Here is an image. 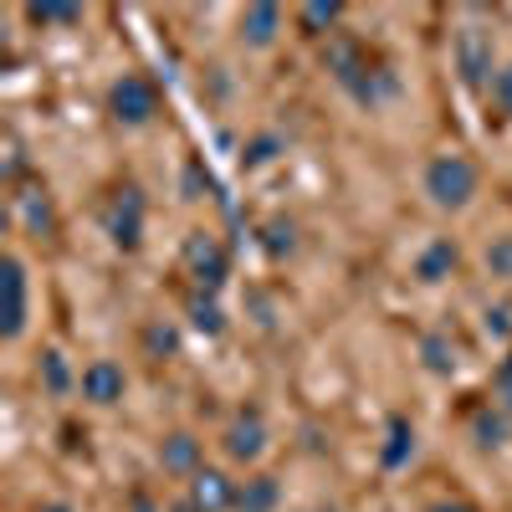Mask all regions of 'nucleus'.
Listing matches in <instances>:
<instances>
[{
	"label": "nucleus",
	"mask_w": 512,
	"mask_h": 512,
	"mask_svg": "<svg viewBox=\"0 0 512 512\" xmlns=\"http://www.w3.org/2000/svg\"><path fill=\"white\" fill-rule=\"evenodd\" d=\"M487 267H492V277H507L512 282V236H497L487 246Z\"/></svg>",
	"instance_id": "b1692460"
},
{
	"label": "nucleus",
	"mask_w": 512,
	"mask_h": 512,
	"mask_svg": "<svg viewBox=\"0 0 512 512\" xmlns=\"http://www.w3.org/2000/svg\"><path fill=\"white\" fill-rule=\"evenodd\" d=\"M492 93H497L502 113H512V67H502V72H497V82H492Z\"/></svg>",
	"instance_id": "bb28decb"
},
{
	"label": "nucleus",
	"mask_w": 512,
	"mask_h": 512,
	"mask_svg": "<svg viewBox=\"0 0 512 512\" xmlns=\"http://www.w3.org/2000/svg\"><path fill=\"white\" fill-rule=\"evenodd\" d=\"M456 72L466 88H482L492 72V36L487 31H461L456 36Z\"/></svg>",
	"instance_id": "423d86ee"
},
{
	"label": "nucleus",
	"mask_w": 512,
	"mask_h": 512,
	"mask_svg": "<svg viewBox=\"0 0 512 512\" xmlns=\"http://www.w3.org/2000/svg\"><path fill=\"white\" fill-rule=\"evenodd\" d=\"M262 246H267L272 256H287V251L297 246V226H292V221H282V216H277V221H267V231H262Z\"/></svg>",
	"instance_id": "412c9836"
},
{
	"label": "nucleus",
	"mask_w": 512,
	"mask_h": 512,
	"mask_svg": "<svg viewBox=\"0 0 512 512\" xmlns=\"http://www.w3.org/2000/svg\"><path fill=\"white\" fill-rule=\"evenodd\" d=\"M277 507V482L272 477H251L246 487H236V507L231 512H272Z\"/></svg>",
	"instance_id": "2eb2a0df"
},
{
	"label": "nucleus",
	"mask_w": 512,
	"mask_h": 512,
	"mask_svg": "<svg viewBox=\"0 0 512 512\" xmlns=\"http://www.w3.org/2000/svg\"><path fill=\"white\" fill-rule=\"evenodd\" d=\"M26 21H31V26H77V21H82V6H62V0H36V6H26Z\"/></svg>",
	"instance_id": "f3484780"
},
{
	"label": "nucleus",
	"mask_w": 512,
	"mask_h": 512,
	"mask_svg": "<svg viewBox=\"0 0 512 512\" xmlns=\"http://www.w3.org/2000/svg\"><path fill=\"white\" fill-rule=\"evenodd\" d=\"M185 200H200V164L185 169Z\"/></svg>",
	"instance_id": "c756f323"
},
{
	"label": "nucleus",
	"mask_w": 512,
	"mask_h": 512,
	"mask_svg": "<svg viewBox=\"0 0 512 512\" xmlns=\"http://www.w3.org/2000/svg\"><path fill=\"white\" fill-rule=\"evenodd\" d=\"M108 108H113V118H118V123L139 128V123H149V118L159 113V93H154V82H149V77L123 72V77L113 82V88H108Z\"/></svg>",
	"instance_id": "f03ea898"
},
{
	"label": "nucleus",
	"mask_w": 512,
	"mask_h": 512,
	"mask_svg": "<svg viewBox=\"0 0 512 512\" xmlns=\"http://www.w3.org/2000/svg\"><path fill=\"white\" fill-rule=\"evenodd\" d=\"M159 461H164V472H180V477H195L200 472V441L195 436H169L164 446H159Z\"/></svg>",
	"instance_id": "ddd939ff"
},
{
	"label": "nucleus",
	"mask_w": 512,
	"mask_h": 512,
	"mask_svg": "<svg viewBox=\"0 0 512 512\" xmlns=\"http://www.w3.org/2000/svg\"><path fill=\"white\" fill-rule=\"evenodd\" d=\"M21 210H26L31 231H52V205H47V200H36V195H21Z\"/></svg>",
	"instance_id": "393cba45"
},
{
	"label": "nucleus",
	"mask_w": 512,
	"mask_h": 512,
	"mask_svg": "<svg viewBox=\"0 0 512 512\" xmlns=\"http://www.w3.org/2000/svg\"><path fill=\"white\" fill-rule=\"evenodd\" d=\"M267 451V420L256 405H246L236 420H231V431H226V456L231 461H256Z\"/></svg>",
	"instance_id": "39448f33"
},
{
	"label": "nucleus",
	"mask_w": 512,
	"mask_h": 512,
	"mask_svg": "<svg viewBox=\"0 0 512 512\" xmlns=\"http://www.w3.org/2000/svg\"><path fill=\"white\" fill-rule=\"evenodd\" d=\"M144 349H149L154 359H164V354L180 349V333L169 328V323H149V328H144Z\"/></svg>",
	"instance_id": "4be33fe9"
},
{
	"label": "nucleus",
	"mask_w": 512,
	"mask_h": 512,
	"mask_svg": "<svg viewBox=\"0 0 512 512\" xmlns=\"http://www.w3.org/2000/svg\"><path fill=\"white\" fill-rule=\"evenodd\" d=\"M497 400L512 410V359H502V369H497Z\"/></svg>",
	"instance_id": "cd10ccee"
},
{
	"label": "nucleus",
	"mask_w": 512,
	"mask_h": 512,
	"mask_svg": "<svg viewBox=\"0 0 512 512\" xmlns=\"http://www.w3.org/2000/svg\"><path fill=\"white\" fill-rule=\"evenodd\" d=\"M190 323H195L200 333H210V338L226 328V313H221V303H216V292H195V297H190Z\"/></svg>",
	"instance_id": "a211bd4d"
},
{
	"label": "nucleus",
	"mask_w": 512,
	"mask_h": 512,
	"mask_svg": "<svg viewBox=\"0 0 512 512\" xmlns=\"http://www.w3.org/2000/svg\"><path fill=\"white\" fill-rule=\"evenodd\" d=\"M0 282H6V323H0V333L21 338L26 333V267L16 262V256L0 262Z\"/></svg>",
	"instance_id": "0eeeda50"
},
{
	"label": "nucleus",
	"mask_w": 512,
	"mask_h": 512,
	"mask_svg": "<svg viewBox=\"0 0 512 512\" xmlns=\"http://www.w3.org/2000/svg\"><path fill=\"white\" fill-rule=\"evenodd\" d=\"M328 72L344 82L349 93H359V82H364L374 67H369V57L354 47V41H333V47H328Z\"/></svg>",
	"instance_id": "9d476101"
},
{
	"label": "nucleus",
	"mask_w": 512,
	"mask_h": 512,
	"mask_svg": "<svg viewBox=\"0 0 512 512\" xmlns=\"http://www.w3.org/2000/svg\"><path fill=\"white\" fill-rule=\"evenodd\" d=\"M431 512H477V507H472V502H436Z\"/></svg>",
	"instance_id": "7c9ffc66"
},
{
	"label": "nucleus",
	"mask_w": 512,
	"mask_h": 512,
	"mask_svg": "<svg viewBox=\"0 0 512 512\" xmlns=\"http://www.w3.org/2000/svg\"><path fill=\"white\" fill-rule=\"evenodd\" d=\"M425 195H431L441 210H461L477 195V164L466 154H436L425 164Z\"/></svg>",
	"instance_id": "f257e3e1"
},
{
	"label": "nucleus",
	"mask_w": 512,
	"mask_h": 512,
	"mask_svg": "<svg viewBox=\"0 0 512 512\" xmlns=\"http://www.w3.org/2000/svg\"><path fill=\"white\" fill-rule=\"evenodd\" d=\"M175 512H200V507H195V502H180V507H175Z\"/></svg>",
	"instance_id": "473e14b6"
},
{
	"label": "nucleus",
	"mask_w": 512,
	"mask_h": 512,
	"mask_svg": "<svg viewBox=\"0 0 512 512\" xmlns=\"http://www.w3.org/2000/svg\"><path fill=\"white\" fill-rule=\"evenodd\" d=\"M128 390V379L113 359H93L88 369H82V400H93V405H118Z\"/></svg>",
	"instance_id": "6e6552de"
},
{
	"label": "nucleus",
	"mask_w": 512,
	"mask_h": 512,
	"mask_svg": "<svg viewBox=\"0 0 512 512\" xmlns=\"http://www.w3.org/2000/svg\"><path fill=\"white\" fill-rule=\"evenodd\" d=\"M190 502L200 512H226L236 507V487L226 482V472H210V466H200V472L190 477Z\"/></svg>",
	"instance_id": "1a4fd4ad"
},
{
	"label": "nucleus",
	"mask_w": 512,
	"mask_h": 512,
	"mask_svg": "<svg viewBox=\"0 0 512 512\" xmlns=\"http://www.w3.org/2000/svg\"><path fill=\"white\" fill-rule=\"evenodd\" d=\"M103 231H108L113 246H123V251H134V246L144 241V195H139L134 185L113 190V200H108V210H103Z\"/></svg>",
	"instance_id": "7ed1b4c3"
},
{
	"label": "nucleus",
	"mask_w": 512,
	"mask_h": 512,
	"mask_svg": "<svg viewBox=\"0 0 512 512\" xmlns=\"http://www.w3.org/2000/svg\"><path fill=\"white\" fill-rule=\"evenodd\" d=\"M420 359H425V369L431 374H456V344L446 333H425V344H420Z\"/></svg>",
	"instance_id": "dca6fc26"
},
{
	"label": "nucleus",
	"mask_w": 512,
	"mask_h": 512,
	"mask_svg": "<svg viewBox=\"0 0 512 512\" xmlns=\"http://www.w3.org/2000/svg\"><path fill=\"white\" fill-rule=\"evenodd\" d=\"M456 272V241H431L420 251V262H415V277L420 282H441Z\"/></svg>",
	"instance_id": "4468645a"
},
{
	"label": "nucleus",
	"mask_w": 512,
	"mask_h": 512,
	"mask_svg": "<svg viewBox=\"0 0 512 512\" xmlns=\"http://www.w3.org/2000/svg\"><path fill=\"white\" fill-rule=\"evenodd\" d=\"M472 436H477V446H482V451H497V446L507 441V425H502V415L477 410V415H472Z\"/></svg>",
	"instance_id": "6ab92c4d"
},
{
	"label": "nucleus",
	"mask_w": 512,
	"mask_h": 512,
	"mask_svg": "<svg viewBox=\"0 0 512 512\" xmlns=\"http://www.w3.org/2000/svg\"><path fill=\"white\" fill-rule=\"evenodd\" d=\"M41 512H72L67 502H47V507H41Z\"/></svg>",
	"instance_id": "2f4dec72"
},
{
	"label": "nucleus",
	"mask_w": 512,
	"mask_h": 512,
	"mask_svg": "<svg viewBox=\"0 0 512 512\" xmlns=\"http://www.w3.org/2000/svg\"><path fill=\"white\" fill-rule=\"evenodd\" d=\"M41 379H47V390H52V395H67V384H72V374H67L62 354H41Z\"/></svg>",
	"instance_id": "5701e85b"
},
{
	"label": "nucleus",
	"mask_w": 512,
	"mask_h": 512,
	"mask_svg": "<svg viewBox=\"0 0 512 512\" xmlns=\"http://www.w3.org/2000/svg\"><path fill=\"white\" fill-rule=\"evenodd\" d=\"M185 267L200 282V292H216L226 282V246L210 236V231H190L185 236Z\"/></svg>",
	"instance_id": "20e7f679"
},
{
	"label": "nucleus",
	"mask_w": 512,
	"mask_h": 512,
	"mask_svg": "<svg viewBox=\"0 0 512 512\" xmlns=\"http://www.w3.org/2000/svg\"><path fill=\"white\" fill-rule=\"evenodd\" d=\"M487 333H492V338H507V333H512L507 308H487Z\"/></svg>",
	"instance_id": "c85d7f7f"
},
{
	"label": "nucleus",
	"mask_w": 512,
	"mask_h": 512,
	"mask_svg": "<svg viewBox=\"0 0 512 512\" xmlns=\"http://www.w3.org/2000/svg\"><path fill=\"white\" fill-rule=\"evenodd\" d=\"M277 149H282V144H277V139H272V134H267V139H251V144H246V154H241V159H246V164H267V159H272V154H277Z\"/></svg>",
	"instance_id": "a878e982"
},
{
	"label": "nucleus",
	"mask_w": 512,
	"mask_h": 512,
	"mask_svg": "<svg viewBox=\"0 0 512 512\" xmlns=\"http://www.w3.org/2000/svg\"><path fill=\"white\" fill-rule=\"evenodd\" d=\"M338 16H344V6H338V0H308V6H303V26H308L313 36H323Z\"/></svg>",
	"instance_id": "aec40b11"
},
{
	"label": "nucleus",
	"mask_w": 512,
	"mask_h": 512,
	"mask_svg": "<svg viewBox=\"0 0 512 512\" xmlns=\"http://www.w3.org/2000/svg\"><path fill=\"white\" fill-rule=\"evenodd\" d=\"M415 456V425L405 415H390V425H384V446H379V461L390 466V472H400V466Z\"/></svg>",
	"instance_id": "9b49d317"
},
{
	"label": "nucleus",
	"mask_w": 512,
	"mask_h": 512,
	"mask_svg": "<svg viewBox=\"0 0 512 512\" xmlns=\"http://www.w3.org/2000/svg\"><path fill=\"white\" fill-rule=\"evenodd\" d=\"M277 31H282V6H272V0H262V6H246L241 36L251 41V47H272Z\"/></svg>",
	"instance_id": "f8f14e48"
}]
</instances>
